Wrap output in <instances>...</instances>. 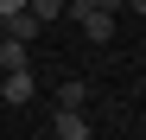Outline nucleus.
Returning a JSON list of instances; mask_svg holds the SVG:
<instances>
[{
  "label": "nucleus",
  "instance_id": "nucleus-1",
  "mask_svg": "<svg viewBox=\"0 0 146 140\" xmlns=\"http://www.w3.org/2000/svg\"><path fill=\"white\" fill-rule=\"evenodd\" d=\"M0 96H7L13 108H26L38 96V77H32V64H19V70H0Z\"/></svg>",
  "mask_w": 146,
  "mask_h": 140
},
{
  "label": "nucleus",
  "instance_id": "nucleus-2",
  "mask_svg": "<svg viewBox=\"0 0 146 140\" xmlns=\"http://www.w3.org/2000/svg\"><path fill=\"white\" fill-rule=\"evenodd\" d=\"M51 134H57V140H89V121H83V108H57Z\"/></svg>",
  "mask_w": 146,
  "mask_h": 140
},
{
  "label": "nucleus",
  "instance_id": "nucleus-3",
  "mask_svg": "<svg viewBox=\"0 0 146 140\" xmlns=\"http://www.w3.org/2000/svg\"><path fill=\"white\" fill-rule=\"evenodd\" d=\"M0 26H7V38H26V45H32V38H38V26H44V19H38V13L26 7V13H13V19H0Z\"/></svg>",
  "mask_w": 146,
  "mask_h": 140
},
{
  "label": "nucleus",
  "instance_id": "nucleus-4",
  "mask_svg": "<svg viewBox=\"0 0 146 140\" xmlns=\"http://www.w3.org/2000/svg\"><path fill=\"white\" fill-rule=\"evenodd\" d=\"M57 102H64V108H83V102H89V83H76V77H64V89H57Z\"/></svg>",
  "mask_w": 146,
  "mask_h": 140
},
{
  "label": "nucleus",
  "instance_id": "nucleus-5",
  "mask_svg": "<svg viewBox=\"0 0 146 140\" xmlns=\"http://www.w3.org/2000/svg\"><path fill=\"white\" fill-rule=\"evenodd\" d=\"M19 64H26V38H7L0 45V70H19Z\"/></svg>",
  "mask_w": 146,
  "mask_h": 140
},
{
  "label": "nucleus",
  "instance_id": "nucleus-6",
  "mask_svg": "<svg viewBox=\"0 0 146 140\" xmlns=\"http://www.w3.org/2000/svg\"><path fill=\"white\" fill-rule=\"evenodd\" d=\"M32 13H38V19H57V13H64V0H32Z\"/></svg>",
  "mask_w": 146,
  "mask_h": 140
},
{
  "label": "nucleus",
  "instance_id": "nucleus-7",
  "mask_svg": "<svg viewBox=\"0 0 146 140\" xmlns=\"http://www.w3.org/2000/svg\"><path fill=\"white\" fill-rule=\"evenodd\" d=\"M32 0H0V19H13V13H26Z\"/></svg>",
  "mask_w": 146,
  "mask_h": 140
},
{
  "label": "nucleus",
  "instance_id": "nucleus-8",
  "mask_svg": "<svg viewBox=\"0 0 146 140\" xmlns=\"http://www.w3.org/2000/svg\"><path fill=\"white\" fill-rule=\"evenodd\" d=\"M127 7H133V13H146V0H127Z\"/></svg>",
  "mask_w": 146,
  "mask_h": 140
},
{
  "label": "nucleus",
  "instance_id": "nucleus-9",
  "mask_svg": "<svg viewBox=\"0 0 146 140\" xmlns=\"http://www.w3.org/2000/svg\"><path fill=\"white\" fill-rule=\"evenodd\" d=\"M102 7H108V13H114V7H121V0H102Z\"/></svg>",
  "mask_w": 146,
  "mask_h": 140
}]
</instances>
